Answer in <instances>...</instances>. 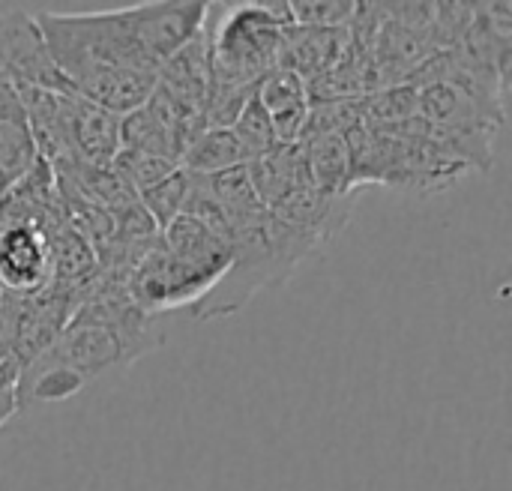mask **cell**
I'll list each match as a JSON object with an SVG mask.
<instances>
[{
  "label": "cell",
  "instance_id": "1",
  "mask_svg": "<svg viewBox=\"0 0 512 491\" xmlns=\"http://www.w3.org/2000/svg\"><path fill=\"white\" fill-rule=\"evenodd\" d=\"M36 24L72 90L114 114L141 108L159 81V63L141 45L126 6L102 12H42Z\"/></svg>",
  "mask_w": 512,
  "mask_h": 491
},
{
  "label": "cell",
  "instance_id": "2",
  "mask_svg": "<svg viewBox=\"0 0 512 491\" xmlns=\"http://www.w3.org/2000/svg\"><path fill=\"white\" fill-rule=\"evenodd\" d=\"M312 249L318 246L309 237L288 228L267 210L264 219L231 234V261L207 297L189 309L192 318L216 321L240 312L261 291L282 285Z\"/></svg>",
  "mask_w": 512,
  "mask_h": 491
},
{
  "label": "cell",
  "instance_id": "3",
  "mask_svg": "<svg viewBox=\"0 0 512 491\" xmlns=\"http://www.w3.org/2000/svg\"><path fill=\"white\" fill-rule=\"evenodd\" d=\"M213 285L216 279L210 273L171 255L159 240L144 252V258L132 267L126 279L129 297L150 318H159L174 309H192L207 297Z\"/></svg>",
  "mask_w": 512,
  "mask_h": 491
},
{
  "label": "cell",
  "instance_id": "4",
  "mask_svg": "<svg viewBox=\"0 0 512 491\" xmlns=\"http://www.w3.org/2000/svg\"><path fill=\"white\" fill-rule=\"evenodd\" d=\"M0 75L9 78L15 87H36L48 93L78 96L72 84L63 78V72L57 69V63L51 60L36 15L18 9L0 18Z\"/></svg>",
  "mask_w": 512,
  "mask_h": 491
},
{
  "label": "cell",
  "instance_id": "5",
  "mask_svg": "<svg viewBox=\"0 0 512 491\" xmlns=\"http://www.w3.org/2000/svg\"><path fill=\"white\" fill-rule=\"evenodd\" d=\"M57 219V216H54ZM48 222H0V288L33 297L51 285Z\"/></svg>",
  "mask_w": 512,
  "mask_h": 491
},
{
  "label": "cell",
  "instance_id": "6",
  "mask_svg": "<svg viewBox=\"0 0 512 491\" xmlns=\"http://www.w3.org/2000/svg\"><path fill=\"white\" fill-rule=\"evenodd\" d=\"M63 138V162L111 168L120 153V114L105 111L102 105L87 102L81 96H63Z\"/></svg>",
  "mask_w": 512,
  "mask_h": 491
},
{
  "label": "cell",
  "instance_id": "7",
  "mask_svg": "<svg viewBox=\"0 0 512 491\" xmlns=\"http://www.w3.org/2000/svg\"><path fill=\"white\" fill-rule=\"evenodd\" d=\"M351 207H354V195H330L309 183V186L294 189L276 207H270V213L288 228L309 237L315 246H321L348 228Z\"/></svg>",
  "mask_w": 512,
  "mask_h": 491
},
{
  "label": "cell",
  "instance_id": "8",
  "mask_svg": "<svg viewBox=\"0 0 512 491\" xmlns=\"http://www.w3.org/2000/svg\"><path fill=\"white\" fill-rule=\"evenodd\" d=\"M156 87L171 96L186 111H195L204 117V99L210 90V33L207 27L183 45L174 57H168L159 69Z\"/></svg>",
  "mask_w": 512,
  "mask_h": 491
},
{
  "label": "cell",
  "instance_id": "9",
  "mask_svg": "<svg viewBox=\"0 0 512 491\" xmlns=\"http://www.w3.org/2000/svg\"><path fill=\"white\" fill-rule=\"evenodd\" d=\"M36 159L39 153L18 90L9 78L0 75V195L12 189L36 165Z\"/></svg>",
  "mask_w": 512,
  "mask_h": 491
},
{
  "label": "cell",
  "instance_id": "10",
  "mask_svg": "<svg viewBox=\"0 0 512 491\" xmlns=\"http://www.w3.org/2000/svg\"><path fill=\"white\" fill-rule=\"evenodd\" d=\"M258 102L270 114L279 144H300L309 120V90L306 81L291 69H273L255 90Z\"/></svg>",
  "mask_w": 512,
  "mask_h": 491
},
{
  "label": "cell",
  "instance_id": "11",
  "mask_svg": "<svg viewBox=\"0 0 512 491\" xmlns=\"http://www.w3.org/2000/svg\"><path fill=\"white\" fill-rule=\"evenodd\" d=\"M246 174L252 180L255 195L261 198L267 210L276 207L282 198H288L294 189L309 186L300 144H276L270 153L246 162Z\"/></svg>",
  "mask_w": 512,
  "mask_h": 491
},
{
  "label": "cell",
  "instance_id": "12",
  "mask_svg": "<svg viewBox=\"0 0 512 491\" xmlns=\"http://www.w3.org/2000/svg\"><path fill=\"white\" fill-rule=\"evenodd\" d=\"M240 165H246V153L231 129H201L180 159V168L198 177H210Z\"/></svg>",
  "mask_w": 512,
  "mask_h": 491
},
{
  "label": "cell",
  "instance_id": "13",
  "mask_svg": "<svg viewBox=\"0 0 512 491\" xmlns=\"http://www.w3.org/2000/svg\"><path fill=\"white\" fill-rule=\"evenodd\" d=\"M189 186H192V177L189 171L177 168L171 171L165 180H159L156 186H150L147 192L138 195L141 207L150 213V219L156 222V228L162 231L171 219H177L186 207V198H189Z\"/></svg>",
  "mask_w": 512,
  "mask_h": 491
},
{
  "label": "cell",
  "instance_id": "14",
  "mask_svg": "<svg viewBox=\"0 0 512 491\" xmlns=\"http://www.w3.org/2000/svg\"><path fill=\"white\" fill-rule=\"evenodd\" d=\"M231 132L237 135L243 153H246V162L270 153L279 141H276V132H273V123H270V114L264 111V105L258 102V96L252 93L249 102L240 108V114L234 117L231 123Z\"/></svg>",
  "mask_w": 512,
  "mask_h": 491
},
{
  "label": "cell",
  "instance_id": "15",
  "mask_svg": "<svg viewBox=\"0 0 512 491\" xmlns=\"http://www.w3.org/2000/svg\"><path fill=\"white\" fill-rule=\"evenodd\" d=\"M294 27L348 30L357 15L354 0H288Z\"/></svg>",
  "mask_w": 512,
  "mask_h": 491
},
{
  "label": "cell",
  "instance_id": "16",
  "mask_svg": "<svg viewBox=\"0 0 512 491\" xmlns=\"http://www.w3.org/2000/svg\"><path fill=\"white\" fill-rule=\"evenodd\" d=\"M18 378H21V363L12 351L0 354V426L9 423L21 408H18Z\"/></svg>",
  "mask_w": 512,
  "mask_h": 491
}]
</instances>
